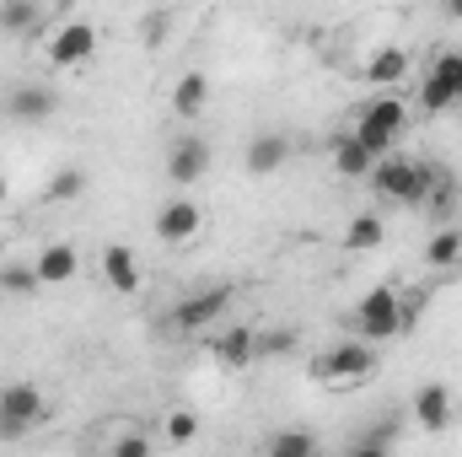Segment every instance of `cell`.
I'll return each instance as SVG.
<instances>
[{"instance_id": "1", "label": "cell", "mask_w": 462, "mask_h": 457, "mask_svg": "<svg viewBox=\"0 0 462 457\" xmlns=\"http://www.w3.org/2000/svg\"><path fill=\"white\" fill-rule=\"evenodd\" d=\"M409 323H414V307H403L393 285L365 291V296H360V307H355V329H360V340H371V344L409 334Z\"/></svg>"}, {"instance_id": "2", "label": "cell", "mask_w": 462, "mask_h": 457, "mask_svg": "<svg viewBox=\"0 0 462 457\" xmlns=\"http://www.w3.org/2000/svg\"><path fill=\"white\" fill-rule=\"evenodd\" d=\"M371 183H376V194L382 200H393V205H420L425 194H430V167H420L414 156H376V167L365 173Z\"/></svg>"}, {"instance_id": "3", "label": "cell", "mask_w": 462, "mask_h": 457, "mask_svg": "<svg viewBox=\"0 0 462 457\" xmlns=\"http://www.w3.org/2000/svg\"><path fill=\"white\" fill-rule=\"evenodd\" d=\"M403 129H409V108H403V98H376V103L360 108L355 140H360L371 156H387V151H398Z\"/></svg>"}, {"instance_id": "4", "label": "cell", "mask_w": 462, "mask_h": 457, "mask_svg": "<svg viewBox=\"0 0 462 457\" xmlns=\"http://www.w3.org/2000/svg\"><path fill=\"white\" fill-rule=\"evenodd\" d=\"M371 371H376V350H371V340L334 344V350L318 355V366H312V377H318L323 387H360Z\"/></svg>"}, {"instance_id": "5", "label": "cell", "mask_w": 462, "mask_h": 457, "mask_svg": "<svg viewBox=\"0 0 462 457\" xmlns=\"http://www.w3.org/2000/svg\"><path fill=\"white\" fill-rule=\"evenodd\" d=\"M462 103V54H436V65L420 81V108L425 114H447Z\"/></svg>"}, {"instance_id": "6", "label": "cell", "mask_w": 462, "mask_h": 457, "mask_svg": "<svg viewBox=\"0 0 462 457\" xmlns=\"http://www.w3.org/2000/svg\"><path fill=\"white\" fill-rule=\"evenodd\" d=\"M38 420H43V393H38L32 382L0 387V436H5V442H11V436H27Z\"/></svg>"}, {"instance_id": "7", "label": "cell", "mask_w": 462, "mask_h": 457, "mask_svg": "<svg viewBox=\"0 0 462 457\" xmlns=\"http://www.w3.org/2000/svg\"><path fill=\"white\" fill-rule=\"evenodd\" d=\"M92 54H97V27H92L87 16L60 22V33L49 38V60H54L60 70H76V65H87Z\"/></svg>"}, {"instance_id": "8", "label": "cell", "mask_w": 462, "mask_h": 457, "mask_svg": "<svg viewBox=\"0 0 462 457\" xmlns=\"http://www.w3.org/2000/svg\"><path fill=\"white\" fill-rule=\"evenodd\" d=\"M226 307H231V285L194 291V296H183V302H178L172 329H210V323H221V312H226Z\"/></svg>"}, {"instance_id": "9", "label": "cell", "mask_w": 462, "mask_h": 457, "mask_svg": "<svg viewBox=\"0 0 462 457\" xmlns=\"http://www.w3.org/2000/svg\"><path fill=\"white\" fill-rule=\"evenodd\" d=\"M199 227H205V216H199L194 200H167L162 216H156V237H162L167 247H189V242L199 237Z\"/></svg>"}, {"instance_id": "10", "label": "cell", "mask_w": 462, "mask_h": 457, "mask_svg": "<svg viewBox=\"0 0 462 457\" xmlns=\"http://www.w3.org/2000/svg\"><path fill=\"white\" fill-rule=\"evenodd\" d=\"M205 167H210V145H205L199 135H189V140H178V145H172V156H167V178H172L178 189H189V183H199V178H205Z\"/></svg>"}, {"instance_id": "11", "label": "cell", "mask_w": 462, "mask_h": 457, "mask_svg": "<svg viewBox=\"0 0 462 457\" xmlns=\"http://www.w3.org/2000/svg\"><path fill=\"white\" fill-rule=\"evenodd\" d=\"M103 280L114 285L118 296H134L140 291V258H134V247H124V242H108L103 247Z\"/></svg>"}, {"instance_id": "12", "label": "cell", "mask_w": 462, "mask_h": 457, "mask_svg": "<svg viewBox=\"0 0 462 457\" xmlns=\"http://www.w3.org/2000/svg\"><path fill=\"white\" fill-rule=\"evenodd\" d=\"M32 269H38V280H43V285H70V280H76V269H81V253H76L70 242H49V247L38 253V264H32Z\"/></svg>"}, {"instance_id": "13", "label": "cell", "mask_w": 462, "mask_h": 457, "mask_svg": "<svg viewBox=\"0 0 462 457\" xmlns=\"http://www.w3.org/2000/svg\"><path fill=\"white\" fill-rule=\"evenodd\" d=\"M285 156H291V140H285V135H253V140H247V173H258V178L280 173Z\"/></svg>"}, {"instance_id": "14", "label": "cell", "mask_w": 462, "mask_h": 457, "mask_svg": "<svg viewBox=\"0 0 462 457\" xmlns=\"http://www.w3.org/2000/svg\"><path fill=\"white\" fill-rule=\"evenodd\" d=\"M414 420H420L425 431H447V420H452V393H447L441 382H425V387L414 393Z\"/></svg>"}, {"instance_id": "15", "label": "cell", "mask_w": 462, "mask_h": 457, "mask_svg": "<svg viewBox=\"0 0 462 457\" xmlns=\"http://www.w3.org/2000/svg\"><path fill=\"white\" fill-rule=\"evenodd\" d=\"M403 76H409V49H398V43H387L365 60V81H376V87H398Z\"/></svg>"}, {"instance_id": "16", "label": "cell", "mask_w": 462, "mask_h": 457, "mask_svg": "<svg viewBox=\"0 0 462 457\" xmlns=\"http://www.w3.org/2000/svg\"><path fill=\"white\" fill-rule=\"evenodd\" d=\"M38 22H43L38 0H0V33L5 38H27V33H38Z\"/></svg>"}, {"instance_id": "17", "label": "cell", "mask_w": 462, "mask_h": 457, "mask_svg": "<svg viewBox=\"0 0 462 457\" xmlns=\"http://www.w3.org/2000/svg\"><path fill=\"white\" fill-rule=\"evenodd\" d=\"M253 355H258V334H253V329H226V334L216 340V360H221L226 371H242Z\"/></svg>"}, {"instance_id": "18", "label": "cell", "mask_w": 462, "mask_h": 457, "mask_svg": "<svg viewBox=\"0 0 462 457\" xmlns=\"http://www.w3.org/2000/svg\"><path fill=\"white\" fill-rule=\"evenodd\" d=\"M49 114H54V92H49V87H16V92H11V118L43 124Z\"/></svg>"}, {"instance_id": "19", "label": "cell", "mask_w": 462, "mask_h": 457, "mask_svg": "<svg viewBox=\"0 0 462 457\" xmlns=\"http://www.w3.org/2000/svg\"><path fill=\"white\" fill-rule=\"evenodd\" d=\"M205 98H210V76H205V70H189V76L172 87V108H178L183 118L199 114V108H205Z\"/></svg>"}, {"instance_id": "20", "label": "cell", "mask_w": 462, "mask_h": 457, "mask_svg": "<svg viewBox=\"0 0 462 457\" xmlns=\"http://www.w3.org/2000/svg\"><path fill=\"white\" fill-rule=\"evenodd\" d=\"M371 167H376V156H371L355 135H349V140H339V151H334V173H339V178H365Z\"/></svg>"}, {"instance_id": "21", "label": "cell", "mask_w": 462, "mask_h": 457, "mask_svg": "<svg viewBox=\"0 0 462 457\" xmlns=\"http://www.w3.org/2000/svg\"><path fill=\"white\" fill-rule=\"evenodd\" d=\"M425 258L441 269V264H457L462 258V231L457 227H436V237H430V247H425Z\"/></svg>"}, {"instance_id": "22", "label": "cell", "mask_w": 462, "mask_h": 457, "mask_svg": "<svg viewBox=\"0 0 462 457\" xmlns=\"http://www.w3.org/2000/svg\"><path fill=\"white\" fill-rule=\"evenodd\" d=\"M345 247H355V253H371V247H382V221L376 216H355L345 231Z\"/></svg>"}, {"instance_id": "23", "label": "cell", "mask_w": 462, "mask_h": 457, "mask_svg": "<svg viewBox=\"0 0 462 457\" xmlns=\"http://www.w3.org/2000/svg\"><path fill=\"white\" fill-rule=\"evenodd\" d=\"M312 447H318V442H312L307 431H280V436L269 442V452L274 457H312Z\"/></svg>"}, {"instance_id": "24", "label": "cell", "mask_w": 462, "mask_h": 457, "mask_svg": "<svg viewBox=\"0 0 462 457\" xmlns=\"http://www.w3.org/2000/svg\"><path fill=\"white\" fill-rule=\"evenodd\" d=\"M81 189H87V173H76V167H65V173H54V183H49V200H81Z\"/></svg>"}, {"instance_id": "25", "label": "cell", "mask_w": 462, "mask_h": 457, "mask_svg": "<svg viewBox=\"0 0 462 457\" xmlns=\"http://www.w3.org/2000/svg\"><path fill=\"white\" fill-rule=\"evenodd\" d=\"M108 452H114V457H151V436H145V431H134V436H118Z\"/></svg>"}, {"instance_id": "26", "label": "cell", "mask_w": 462, "mask_h": 457, "mask_svg": "<svg viewBox=\"0 0 462 457\" xmlns=\"http://www.w3.org/2000/svg\"><path fill=\"white\" fill-rule=\"evenodd\" d=\"M0 285H5V291H22V296H27V291H38L43 280H38V269H5V275H0Z\"/></svg>"}, {"instance_id": "27", "label": "cell", "mask_w": 462, "mask_h": 457, "mask_svg": "<svg viewBox=\"0 0 462 457\" xmlns=\"http://www.w3.org/2000/svg\"><path fill=\"white\" fill-rule=\"evenodd\" d=\"M194 436H199V420H194V415H172V420H167V442L183 447V442H194Z\"/></svg>"}, {"instance_id": "28", "label": "cell", "mask_w": 462, "mask_h": 457, "mask_svg": "<svg viewBox=\"0 0 462 457\" xmlns=\"http://www.w3.org/2000/svg\"><path fill=\"white\" fill-rule=\"evenodd\" d=\"M263 355H291L296 350V329H280V334H269V340H258Z\"/></svg>"}, {"instance_id": "29", "label": "cell", "mask_w": 462, "mask_h": 457, "mask_svg": "<svg viewBox=\"0 0 462 457\" xmlns=\"http://www.w3.org/2000/svg\"><path fill=\"white\" fill-rule=\"evenodd\" d=\"M441 5H447V11H452V16L462 22V0H441Z\"/></svg>"}, {"instance_id": "30", "label": "cell", "mask_w": 462, "mask_h": 457, "mask_svg": "<svg viewBox=\"0 0 462 457\" xmlns=\"http://www.w3.org/2000/svg\"><path fill=\"white\" fill-rule=\"evenodd\" d=\"M5 200H11V183H5V178H0V205H5Z\"/></svg>"}, {"instance_id": "31", "label": "cell", "mask_w": 462, "mask_h": 457, "mask_svg": "<svg viewBox=\"0 0 462 457\" xmlns=\"http://www.w3.org/2000/svg\"><path fill=\"white\" fill-rule=\"evenodd\" d=\"M70 5H81V0H54V11H70Z\"/></svg>"}]
</instances>
